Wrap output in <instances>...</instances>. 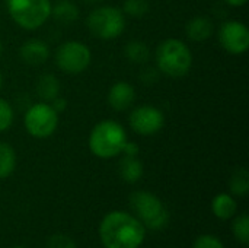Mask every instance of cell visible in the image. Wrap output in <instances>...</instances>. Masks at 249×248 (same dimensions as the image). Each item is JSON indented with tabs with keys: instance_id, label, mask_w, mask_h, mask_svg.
<instances>
[{
	"instance_id": "cell-1",
	"label": "cell",
	"mask_w": 249,
	"mask_h": 248,
	"mask_svg": "<svg viewBox=\"0 0 249 248\" xmlns=\"http://www.w3.org/2000/svg\"><path fill=\"white\" fill-rule=\"evenodd\" d=\"M99 235L105 248H139L144 241L146 229L136 216L115 210L102 219Z\"/></svg>"
},
{
	"instance_id": "cell-2",
	"label": "cell",
	"mask_w": 249,
	"mask_h": 248,
	"mask_svg": "<svg viewBox=\"0 0 249 248\" xmlns=\"http://www.w3.org/2000/svg\"><path fill=\"white\" fill-rule=\"evenodd\" d=\"M158 70L169 77L185 76L193 66V54L188 45L178 38H168L156 48Z\"/></svg>"
},
{
	"instance_id": "cell-3",
	"label": "cell",
	"mask_w": 249,
	"mask_h": 248,
	"mask_svg": "<svg viewBox=\"0 0 249 248\" xmlns=\"http://www.w3.org/2000/svg\"><path fill=\"white\" fill-rule=\"evenodd\" d=\"M125 142L127 133L124 127L114 120L99 121L89 134V149L101 159L118 156L123 152Z\"/></svg>"
},
{
	"instance_id": "cell-4",
	"label": "cell",
	"mask_w": 249,
	"mask_h": 248,
	"mask_svg": "<svg viewBox=\"0 0 249 248\" xmlns=\"http://www.w3.org/2000/svg\"><path fill=\"white\" fill-rule=\"evenodd\" d=\"M12 20L26 31L41 28L51 16L50 0H6Z\"/></svg>"
},
{
	"instance_id": "cell-5",
	"label": "cell",
	"mask_w": 249,
	"mask_h": 248,
	"mask_svg": "<svg viewBox=\"0 0 249 248\" xmlns=\"http://www.w3.org/2000/svg\"><path fill=\"white\" fill-rule=\"evenodd\" d=\"M86 26L99 39H115L125 29V15L115 6H98L88 15Z\"/></svg>"
},
{
	"instance_id": "cell-6",
	"label": "cell",
	"mask_w": 249,
	"mask_h": 248,
	"mask_svg": "<svg viewBox=\"0 0 249 248\" xmlns=\"http://www.w3.org/2000/svg\"><path fill=\"white\" fill-rule=\"evenodd\" d=\"M130 205L137 219L150 229H163L169 222V213L162 202L149 191H136L130 197Z\"/></svg>"
},
{
	"instance_id": "cell-7",
	"label": "cell",
	"mask_w": 249,
	"mask_h": 248,
	"mask_svg": "<svg viewBox=\"0 0 249 248\" xmlns=\"http://www.w3.org/2000/svg\"><path fill=\"white\" fill-rule=\"evenodd\" d=\"M23 126L32 137L47 139L58 126V113L54 111L50 102L32 104L25 113Z\"/></svg>"
},
{
	"instance_id": "cell-8",
	"label": "cell",
	"mask_w": 249,
	"mask_h": 248,
	"mask_svg": "<svg viewBox=\"0 0 249 248\" xmlns=\"http://www.w3.org/2000/svg\"><path fill=\"white\" fill-rule=\"evenodd\" d=\"M92 61L89 47L80 41H66L55 51V63L60 70L67 75H79L85 72Z\"/></svg>"
},
{
	"instance_id": "cell-9",
	"label": "cell",
	"mask_w": 249,
	"mask_h": 248,
	"mask_svg": "<svg viewBox=\"0 0 249 248\" xmlns=\"http://www.w3.org/2000/svg\"><path fill=\"white\" fill-rule=\"evenodd\" d=\"M165 124L163 113L155 105L144 104L136 107L130 114V127L140 136H152L162 130Z\"/></svg>"
},
{
	"instance_id": "cell-10",
	"label": "cell",
	"mask_w": 249,
	"mask_h": 248,
	"mask_svg": "<svg viewBox=\"0 0 249 248\" xmlns=\"http://www.w3.org/2000/svg\"><path fill=\"white\" fill-rule=\"evenodd\" d=\"M220 45L231 54L239 56L249 48V29L241 20L223 22L217 32Z\"/></svg>"
},
{
	"instance_id": "cell-11",
	"label": "cell",
	"mask_w": 249,
	"mask_h": 248,
	"mask_svg": "<svg viewBox=\"0 0 249 248\" xmlns=\"http://www.w3.org/2000/svg\"><path fill=\"white\" fill-rule=\"evenodd\" d=\"M136 99V91L128 82H117L111 86L108 92V104L114 111L128 110Z\"/></svg>"
},
{
	"instance_id": "cell-12",
	"label": "cell",
	"mask_w": 249,
	"mask_h": 248,
	"mask_svg": "<svg viewBox=\"0 0 249 248\" xmlns=\"http://www.w3.org/2000/svg\"><path fill=\"white\" fill-rule=\"evenodd\" d=\"M19 54H20V58L23 60V63H26L29 66H41L50 57V47L42 39L32 38L22 44Z\"/></svg>"
},
{
	"instance_id": "cell-13",
	"label": "cell",
	"mask_w": 249,
	"mask_h": 248,
	"mask_svg": "<svg viewBox=\"0 0 249 248\" xmlns=\"http://www.w3.org/2000/svg\"><path fill=\"white\" fill-rule=\"evenodd\" d=\"M214 32V25L212 19L207 16H196L191 20H188L185 26V34L191 41L203 42L207 41Z\"/></svg>"
},
{
	"instance_id": "cell-14",
	"label": "cell",
	"mask_w": 249,
	"mask_h": 248,
	"mask_svg": "<svg viewBox=\"0 0 249 248\" xmlns=\"http://www.w3.org/2000/svg\"><path fill=\"white\" fill-rule=\"evenodd\" d=\"M51 16L61 25H70L79 19V7L70 0H60L51 6Z\"/></svg>"
},
{
	"instance_id": "cell-15",
	"label": "cell",
	"mask_w": 249,
	"mask_h": 248,
	"mask_svg": "<svg viewBox=\"0 0 249 248\" xmlns=\"http://www.w3.org/2000/svg\"><path fill=\"white\" fill-rule=\"evenodd\" d=\"M36 95L44 101V102H51L54 98L60 95V80L54 75H42L36 80L35 86Z\"/></svg>"
},
{
	"instance_id": "cell-16",
	"label": "cell",
	"mask_w": 249,
	"mask_h": 248,
	"mask_svg": "<svg viewBox=\"0 0 249 248\" xmlns=\"http://www.w3.org/2000/svg\"><path fill=\"white\" fill-rule=\"evenodd\" d=\"M120 175L125 183H137L144 172L143 164L137 159V156H125L120 161Z\"/></svg>"
},
{
	"instance_id": "cell-17",
	"label": "cell",
	"mask_w": 249,
	"mask_h": 248,
	"mask_svg": "<svg viewBox=\"0 0 249 248\" xmlns=\"http://www.w3.org/2000/svg\"><path fill=\"white\" fill-rule=\"evenodd\" d=\"M236 209H238V206H236L235 199L232 196L226 194V193L217 194L213 199V202H212V210H213V213L219 219H222V221H226V219L233 218L235 213H236Z\"/></svg>"
},
{
	"instance_id": "cell-18",
	"label": "cell",
	"mask_w": 249,
	"mask_h": 248,
	"mask_svg": "<svg viewBox=\"0 0 249 248\" xmlns=\"http://www.w3.org/2000/svg\"><path fill=\"white\" fill-rule=\"evenodd\" d=\"M16 167L15 149L4 142H0V180L7 178Z\"/></svg>"
},
{
	"instance_id": "cell-19",
	"label": "cell",
	"mask_w": 249,
	"mask_h": 248,
	"mask_svg": "<svg viewBox=\"0 0 249 248\" xmlns=\"http://www.w3.org/2000/svg\"><path fill=\"white\" fill-rule=\"evenodd\" d=\"M125 57L136 64H143L150 58V48L143 41H130L125 45Z\"/></svg>"
},
{
	"instance_id": "cell-20",
	"label": "cell",
	"mask_w": 249,
	"mask_h": 248,
	"mask_svg": "<svg viewBox=\"0 0 249 248\" xmlns=\"http://www.w3.org/2000/svg\"><path fill=\"white\" fill-rule=\"evenodd\" d=\"M231 191L236 196H247L249 191V172L247 168H238L231 178Z\"/></svg>"
},
{
	"instance_id": "cell-21",
	"label": "cell",
	"mask_w": 249,
	"mask_h": 248,
	"mask_svg": "<svg viewBox=\"0 0 249 248\" xmlns=\"http://www.w3.org/2000/svg\"><path fill=\"white\" fill-rule=\"evenodd\" d=\"M149 9H150L149 0H125L123 12L124 15L133 18H143L144 15H147Z\"/></svg>"
},
{
	"instance_id": "cell-22",
	"label": "cell",
	"mask_w": 249,
	"mask_h": 248,
	"mask_svg": "<svg viewBox=\"0 0 249 248\" xmlns=\"http://www.w3.org/2000/svg\"><path fill=\"white\" fill-rule=\"evenodd\" d=\"M233 235L238 238V241H241L242 244H248L249 243V216L247 213L239 215L238 218H235L233 221Z\"/></svg>"
},
{
	"instance_id": "cell-23",
	"label": "cell",
	"mask_w": 249,
	"mask_h": 248,
	"mask_svg": "<svg viewBox=\"0 0 249 248\" xmlns=\"http://www.w3.org/2000/svg\"><path fill=\"white\" fill-rule=\"evenodd\" d=\"M13 117H15V113H13L12 105L3 98H0V133L6 132L12 126Z\"/></svg>"
},
{
	"instance_id": "cell-24",
	"label": "cell",
	"mask_w": 249,
	"mask_h": 248,
	"mask_svg": "<svg viewBox=\"0 0 249 248\" xmlns=\"http://www.w3.org/2000/svg\"><path fill=\"white\" fill-rule=\"evenodd\" d=\"M194 248H225L223 243L213 235H201L196 240Z\"/></svg>"
},
{
	"instance_id": "cell-25",
	"label": "cell",
	"mask_w": 249,
	"mask_h": 248,
	"mask_svg": "<svg viewBox=\"0 0 249 248\" xmlns=\"http://www.w3.org/2000/svg\"><path fill=\"white\" fill-rule=\"evenodd\" d=\"M47 248H76V244L66 235H54L48 240Z\"/></svg>"
},
{
	"instance_id": "cell-26",
	"label": "cell",
	"mask_w": 249,
	"mask_h": 248,
	"mask_svg": "<svg viewBox=\"0 0 249 248\" xmlns=\"http://www.w3.org/2000/svg\"><path fill=\"white\" fill-rule=\"evenodd\" d=\"M139 145L137 143H134V142H125L124 143V148H123V153L125 155V156H137L139 155Z\"/></svg>"
},
{
	"instance_id": "cell-27",
	"label": "cell",
	"mask_w": 249,
	"mask_h": 248,
	"mask_svg": "<svg viewBox=\"0 0 249 248\" xmlns=\"http://www.w3.org/2000/svg\"><path fill=\"white\" fill-rule=\"evenodd\" d=\"M158 72L159 70H156V69H146L144 72H143V75H142V80H144L147 85H152L156 79H158Z\"/></svg>"
},
{
	"instance_id": "cell-28",
	"label": "cell",
	"mask_w": 249,
	"mask_h": 248,
	"mask_svg": "<svg viewBox=\"0 0 249 248\" xmlns=\"http://www.w3.org/2000/svg\"><path fill=\"white\" fill-rule=\"evenodd\" d=\"M50 105L54 108V111H55V113H63V111L66 110V107H67V102H66V99H63V98L57 96V98H54V99L50 102Z\"/></svg>"
},
{
	"instance_id": "cell-29",
	"label": "cell",
	"mask_w": 249,
	"mask_h": 248,
	"mask_svg": "<svg viewBox=\"0 0 249 248\" xmlns=\"http://www.w3.org/2000/svg\"><path fill=\"white\" fill-rule=\"evenodd\" d=\"M225 3H228L229 6H233V7H241V6H245L248 0H223Z\"/></svg>"
},
{
	"instance_id": "cell-30",
	"label": "cell",
	"mask_w": 249,
	"mask_h": 248,
	"mask_svg": "<svg viewBox=\"0 0 249 248\" xmlns=\"http://www.w3.org/2000/svg\"><path fill=\"white\" fill-rule=\"evenodd\" d=\"M83 3H86V4H99V3H102L104 0H82Z\"/></svg>"
},
{
	"instance_id": "cell-31",
	"label": "cell",
	"mask_w": 249,
	"mask_h": 248,
	"mask_svg": "<svg viewBox=\"0 0 249 248\" xmlns=\"http://www.w3.org/2000/svg\"><path fill=\"white\" fill-rule=\"evenodd\" d=\"M1 86H3V75L0 72V89H1Z\"/></svg>"
},
{
	"instance_id": "cell-32",
	"label": "cell",
	"mask_w": 249,
	"mask_h": 248,
	"mask_svg": "<svg viewBox=\"0 0 249 248\" xmlns=\"http://www.w3.org/2000/svg\"><path fill=\"white\" fill-rule=\"evenodd\" d=\"M1 53H3V45H1V41H0V56H1Z\"/></svg>"
},
{
	"instance_id": "cell-33",
	"label": "cell",
	"mask_w": 249,
	"mask_h": 248,
	"mask_svg": "<svg viewBox=\"0 0 249 248\" xmlns=\"http://www.w3.org/2000/svg\"><path fill=\"white\" fill-rule=\"evenodd\" d=\"M15 248H23V247H15Z\"/></svg>"
}]
</instances>
